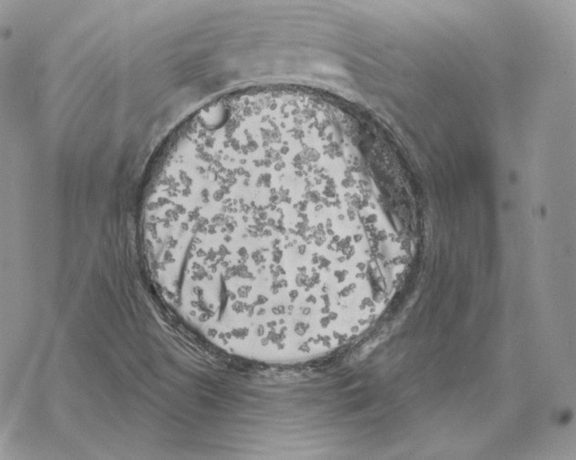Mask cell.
Segmentation results:
<instances>
[{
  "mask_svg": "<svg viewBox=\"0 0 576 460\" xmlns=\"http://www.w3.org/2000/svg\"><path fill=\"white\" fill-rule=\"evenodd\" d=\"M356 235L333 179L262 163L191 184L181 226L190 269L258 287L304 285L354 269Z\"/></svg>",
  "mask_w": 576,
  "mask_h": 460,
  "instance_id": "cell-1",
  "label": "cell"
}]
</instances>
